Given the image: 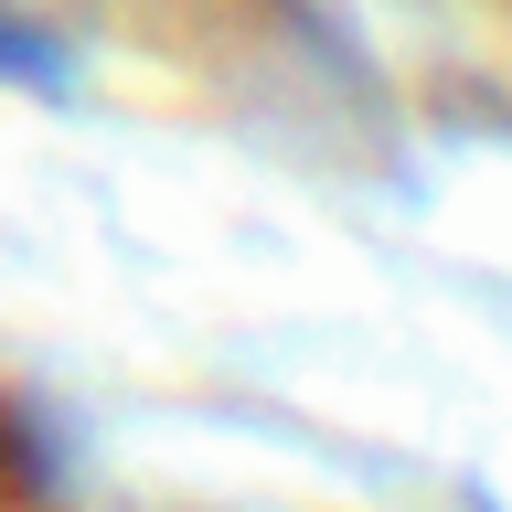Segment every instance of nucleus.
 Instances as JSON below:
<instances>
[{
    "label": "nucleus",
    "mask_w": 512,
    "mask_h": 512,
    "mask_svg": "<svg viewBox=\"0 0 512 512\" xmlns=\"http://www.w3.org/2000/svg\"><path fill=\"white\" fill-rule=\"evenodd\" d=\"M43 64H54V54H43V32L0 11V75H43Z\"/></svg>",
    "instance_id": "f257e3e1"
}]
</instances>
